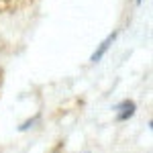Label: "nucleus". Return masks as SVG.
Wrapping results in <instances>:
<instances>
[{"instance_id":"nucleus-1","label":"nucleus","mask_w":153,"mask_h":153,"mask_svg":"<svg viewBox=\"0 0 153 153\" xmlns=\"http://www.w3.org/2000/svg\"><path fill=\"white\" fill-rule=\"evenodd\" d=\"M114 110H117V118H118V120H129V118L135 114L137 106H135V102H133V100H123V102H120Z\"/></svg>"},{"instance_id":"nucleus-2","label":"nucleus","mask_w":153,"mask_h":153,"mask_svg":"<svg viewBox=\"0 0 153 153\" xmlns=\"http://www.w3.org/2000/svg\"><path fill=\"white\" fill-rule=\"evenodd\" d=\"M114 39H117V33H112V35H108V37H106L104 41H102V43L98 45V49H96L94 53H92V57H90V61H92V63H98L100 59L104 57V53L108 51V47L112 45V41H114Z\"/></svg>"},{"instance_id":"nucleus-3","label":"nucleus","mask_w":153,"mask_h":153,"mask_svg":"<svg viewBox=\"0 0 153 153\" xmlns=\"http://www.w3.org/2000/svg\"><path fill=\"white\" fill-rule=\"evenodd\" d=\"M137 2H141V0H137Z\"/></svg>"}]
</instances>
